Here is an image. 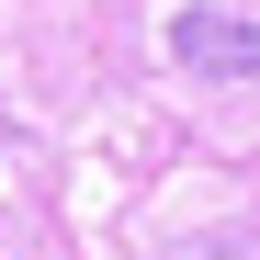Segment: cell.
Instances as JSON below:
<instances>
[{"label":"cell","mask_w":260,"mask_h":260,"mask_svg":"<svg viewBox=\"0 0 260 260\" xmlns=\"http://www.w3.org/2000/svg\"><path fill=\"white\" fill-rule=\"evenodd\" d=\"M170 57L204 68V79H249V68H260V34H249L238 12H181V23H170Z\"/></svg>","instance_id":"1"}]
</instances>
